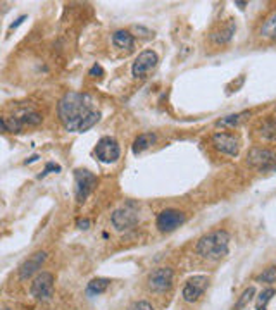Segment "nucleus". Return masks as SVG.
<instances>
[{
  "label": "nucleus",
  "instance_id": "nucleus-1",
  "mask_svg": "<svg viewBox=\"0 0 276 310\" xmlns=\"http://www.w3.org/2000/svg\"><path fill=\"white\" fill-rule=\"evenodd\" d=\"M57 114L66 131L73 133L88 131L100 119V112L95 109L90 95L78 93V91H69L59 100Z\"/></svg>",
  "mask_w": 276,
  "mask_h": 310
},
{
  "label": "nucleus",
  "instance_id": "nucleus-2",
  "mask_svg": "<svg viewBox=\"0 0 276 310\" xmlns=\"http://www.w3.org/2000/svg\"><path fill=\"white\" fill-rule=\"evenodd\" d=\"M229 250V234L224 229H217L202 236L195 246V252L207 261H221L228 255Z\"/></svg>",
  "mask_w": 276,
  "mask_h": 310
},
{
  "label": "nucleus",
  "instance_id": "nucleus-3",
  "mask_svg": "<svg viewBox=\"0 0 276 310\" xmlns=\"http://www.w3.org/2000/svg\"><path fill=\"white\" fill-rule=\"evenodd\" d=\"M111 223L118 231H126V229L135 228L138 224V209L133 202H128L124 207L114 211L111 217Z\"/></svg>",
  "mask_w": 276,
  "mask_h": 310
},
{
  "label": "nucleus",
  "instance_id": "nucleus-4",
  "mask_svg": "<svg viewBox=\"0 0 276 310\" xmlns=\"http://www.w3.org/2000/svg\"><path fill=\"white\" fill-rule=\"evenodd\" d=\"M31 296L40 301H49L54 296V276L50 272H40L31 283Z\"/></svg>",
  "mask_w": 276,
  "mask_h": 310
},
{
  "label": "nucleus",
  "instance_id": "nucleus-5",
  "mask_svg": "<svg viewBox=\"0 0 276 310\" xmlns=\"http://www.w3.org/2000/svg\"><path fill=\"white\" fill-rule=\"evenodd\" d=\"M247 164L259 171H271L276 167V153L267 148H252L247 155Z\"/></svg>",
  "mask_w": 276,
  "mask_h": 310
},
{
  "label": "nucleus",
  "instance_id": "nucleus-6",
  "mask_svg": "<svg viewBox=\"0 0 276 310\" xmlns=\"http://www.w3.org/2000/svg\"><path fill=\"white\" fill-rule=\"evenodd\" d=\"M74 179H76V200L81 203L88 198L90 193L97 186V176L86 169H78L74 173Z\"/></svg>",
  "mask_w": 276,
  "mask_h": 310
},
{
  "label": "nucleus",
  "instance_id": "nucleus-7",
  "mask_svg": "<svg viewBox=\"0 0 276 310\" xmlns=\"http://www.w3.org/2000/svg\"><path fill=\"white\" fill-rule=\"evenodd\" d=\"M119 153H121V150H119L118 141L111 136L100 138L97 146H95V155H97V159L100 162H104V164L116 162L119 159Z\"/></svg>",
  "mask_w": 276,
  "mask_h": 310
},
{
  "label": "nucleus",
  "instance_id": "nucleus-8",
  "mask_svg": "<svg viewBox=\"0 0 276 310\" xmlns=\"http://www.w3.org/2000/svg\"><path fill=\"white\" fill-rule=\"evenodd\" d=\"M185 223V214L176 209H166L157 216V228L162 233H171Z\"/></svg>",
  "mask_w": 276,
  "mask_h": 310
},
{
  "label": "nucleus",
  "instance_id": "nucleus-9",
  "mask_svg": "<svg viewBox=\"0 0 276 310\" xmlns=\"http://www.w3.org/2000/svg\"><path fill=\"white\" fill-rule=\"evenodd\" d=\"M149 288L152 291L162 293L166 290H169L173 286V269L169 267H159V269H154L149 274Z\"/></svg>",
  "mask_w": 276,
  "mask_h": 310
},
{
  "label": "nucleus",
  "instance_id": "nucleus-10",
  "mask_svg": "<svg viewBox=\"0 0 276 310\" xmlns=\"http://www.w3.org/2000/svg\"><path fill=\"white\" fill-rule=\"evenodd\" d=\"M207 284H209V279L206 276H194V278H190L185 283V286H183V291H181L183 300H185L187 303L197 301L200 296L204 295Z\"/></svg>",
  "mask_w": 276,
  "mask_h": 310
},
{
  "label": "nucleus",
  "instance_id": "nucleus-11",
  "mask_svg": "<svg viewBox=\"0 0 276 310\" xmlns=\"http://www.w3.org/2000/svg\"><path fill=\"white\" fill-rule=\"evenodd\" d=\"M157 66V54L154 50H145L133 62V78H145Z\"/></svg>",
  "mask_w": 276,
  "mask_h": 310
},
{
  "label": "nucleus",
  "instance_id": "nucleus-12",
  "mask_svg": "<svg viewBox=\"0 0 276 310\" xmlns=\"http://www.w3.org/2000/svg\"><path fill=\"white\" fill-rule=\"evenodd\" d=\"M212 145H214L216 150H219L221 153L229 155V157H235V155H238V150H240L238 138L228 135V133H216V135H212Z\"/></svg>",
  "mask_w": 276,
  "mask_h": 310
},
{
  "label": "nucleus",
  "instance_id": "nucleus-13",
  "mask_svg": "<svg viewBox=\"0 0 276 310\" xmlns=\"http://www.w3.org/2000/svg\"><path fill=\"white\" fill-rule=\"evenodd\" d=\"M47 261V253L45 252H36L33 253L28 261H24L23 266L19 267V279H28L35 274L36 271L41 269L43 262Z\"/></svg>",
  "mask_w": 276,
  "mask_h": 310
},
{
  "label": "nucleus",
  "instance_id": "nucleus-14",
  "mask_svg": "<svg viewBox=\"0 0 276 310\" xmlns=\"http://www.w3.org/2000/svg\"><path fill=\"white\" fill-rule=\"evenodd\" d=\"M235 29H237L235 21L229 19V21H226V23H224L219 29H217V31L212 33L211 40L214 41L216 45H224V43H228V41L233 38V35H235Z\"/></svg>",
  "mask_w": 276,
  "mask_h": 310
},
{
  "label": "nucleus",
  "instance_id": "nucleus-15",
  "mask_svg": "<svg viewBox=\"0 0 276 310\" xmlns=\"http://www.w3.org/2000/svg\"><path fill=\"white\" fill-rule=\"evenodd\" d=\"M112 43L121 50H131L133 45H135V38L126 29H119L112 35Z\"/></svg>",
  "mask_w": 276,
  "mask_h": 310
},
{
  "label": "nucleus",
  "instance_id": "nucleus-16",
  "mask_svg": "<svg viewBox=\"0 0 276 310\" xmlns=\"http://www.w3.org/2000/svg\"><path fill=\"white\" fill-rule=\"evenodd\" d=\"M156 143V135H152V133H144V135H140L135 140V143H133V153L138 155L142 153L144 150H147L149 146H152Z\"/></svg>",
  "mask_w": 276,
  "mask_h": 310
},
{
  "label": "nucleus",
  "instance_id": "nucleus-17",
  "mask_svg": "<svg viewBox=\"0 0 276 310\" xmlns=\"http://www.w3.org/2000/svg\"><path fill=\"white\" fill-rule=\"evenodd\" d=\"M261 36L262 38H267V40H274L276 38V12L267 18L261 26Z\"/></svg>",
  "mask_w": 276,
  "mask_h": 310
},
{
  "label": "nucleus",
  "instance_id": "nucleus-18",
  "mask_svg": "<svg viewBox=\"0 0 276 310\" xmlns=\"http://www.w3.org/2000/svg\"><path fill=\"white\" fill-rule=\"evenodd\" d=\"M109 284H111V281L106 279V278H95L88 283L86 291H88V295H100V293H104L107 290Z\"/></svg>",
  "mask_w": 276,
  "mask_h": 310
},
{
  "label": "nucleus",
  "instance_id": "nucleus-19",
  "mask_svg": "<svg viewBox=\"0 0 276 310\" xmlns=\"http://www.w3.org/2000/svg\"><path fill=\"white\" fill-rule=\"evenodd\" d=\"M0 123H2V128L4 131H9V133H19L21 128H23V124H21V121L18 117H6L4 116L2 119H0Z\"/></svg>",
  "mask_w": 276,
  "mask_h": 310
},
{
  "label": "nucleus",
  "instance_id": "nucleus-20",
  "mask_svg": "<svg viewBox=\"0 0 276 310\" xmlns=\"http://www.w3.org/2000/svg\"><path fill=\"white\" fill-rule=\"evenodd\" d=\"M18 119L21 121V124H23V126H24V124L36 126V124L41 123V116L38 114V112H35V111H23Z\"/></svg>",
  "mask_w": 276,
  "mask_h": 310
},
{
  "label": "nucleus",
  "instance_id": "nucleus-21",
  "mask_svg": "<svg viewBox=\"0 0 276 310\" xmlns=\"http://www.w3.org/2000/svg\"><path fill=\"white\" fill-rule=\"evenodd\" d=\"M276 295V291L273 288H267V290L261 291V295L257 296V301H256V310H267V303H269V300L273 298Z\"/></svg>",
  "mask_w": 276,
  "mask_h": 310
},
{
  "label": "nucleus",
  "instance_id": "nucleus-22",
  "mask_svg": "<svg viewBox=\"0 0 276 310\" xmlns=\"http://www.w3.org/2000/svg\"><path fill=\"white\" fill-rule=\"evenodd\" d=\"M256 295V288L254 286H249L247 290L242 293V296L238 298V301L235 303V307H233V310H244L247 305L250 303V300H252V296Z\"/></svg>",
  "mask_w": 276,
  "mask_h": 310
},
{
  "label": "nucleus",
  "instance_id": "nucleus-23",
  "mask_svg": "<svg viewBox=\"0 0 276 310\" xmlns=\"http://www.w3.org/2000/svg\"><path fill=\"white\" fill-rule=\"evenodd\" d=\"M245 116H249V112H240V114H232V116H226L223 117V119L217 121V126H237L238 123H240L242 119H244Z\"/></svg>",
  "mask_w": 276,
  "mask_h": 310
},
{
  "label": "nucleus",
  "instance_id": "nucleus-24",
  "mask_svg": "<svg viewBox=\"0 0 276 310\" xmlns=\"http://www.w3.org/2000/svg\"><path fill=\"white\" fill-rule=\"evenodd\" d=\"M261 135L267 140H276V119L266 121L261 126Z\"/></svg>",
  "mask_w": 276,
  "mask_h": 310
},
{
  "label": "nucleus",
  "instance_id": "nucleus-25",
  "mask_svg": "<svg viewBox=\"0 0 276 310\" xmlns=\"http://www.w3.org/2000/svg\"><path fill=\"white\" fill-rule=\"evenodd\" d=\"M257 283H274L276 281V267H267V269L262 272V274H259L256 278Z\"/></svg>",
  "mask_w": 276,
  "mask_h": 310
},
{
  "label": "nucleus",
  "instance_id": "nucleus-26",
  "mask_svg": "<svg viewBox=\"0 0 276 310\" xmlns=\"http://www.w3.org/2000/svg\"><path fill=\"white\" fill-rule=\"evenodd\" d=\"M128 310H154V307L149 303V301L140 300V301H135V303L129 305Z\"/></svg>",
  "mask_w": 276,
  "mask_h": 310
},
{
  "label": "nucleus",
  "instance_id": "nucleus-27",
  "mask_svg": "<svg viewBox=\"0 0 276 310\" xmlns=\"http://www.w3.org/2000/svg\"><path fill=\"white\" fill-rule=\"evenodd\" d=\"M50 171H56V173H59V171H61V167L57 166V164H54V162H49L47 167H45V171H43V173H41V174L38 176V178H43V176H47V174L50 173Z\"/></svg>",
  "mask_w": 276,
  "mask_h": 310
},
{
  "label": "nucleus",
  "instance_id": "nucleus-28",
  "mask_svg": "<svg viewBox=\"0 0 276 310\" xmlns=\"http://www.w3.org/2000/svg\"><path fill=\"white\" fill-rule=\"evenodd\" d=\"M76 226L79 229H88V226H90V221L88 219H79L78 223H76Z\"/></svg>",
  "mask_w": 276,
  "mask_h": 310
},
{
  "label": "nucleus",
  "instance_id": "nucleus-29",
  "mask_svg": "<svg viewBox=\"0 0 276 310\" xmlns=\"http://www.w3.org/2000/svg\"><path fill=\"white\" fill-rule=\"evenodd\" d=\"M24 19H26V16H21V18H19L18 21H16V23H12V24H11V28H9L11 31H12V29H16V28H18L19 24H23V21H24Z\"/></svg>",
  "mask_w": 276,
  "mask_h": 310
},
{
  "label": "nucleus",
  "instance_id": "nucleus-30",
  "mask_svg": "<svg viewBox=\"0 0 276 310\" xmlns=\"http://www.w3.org/2000/svg\"><path fill=\"white\" fill-rule=\"evenodd\" d=\"M90 74L91 76H94V74H102V68H100V66H94L90 71Z\"/></svg>",
  "mask_w": 276,
  "mask_h": 310
},
{
  "label": "nucleus",
  "instance_id": "nucleus-31",
  "mask_svg": "<svg viewBox=\"0 0 276 310\" xmlns=\"http://www.w3.org/2000/svg\"><path fill=\"white\" fill-rule=\"evenodd\" d=\"M35 161H38V155H33V157H30V159H26V162H24V164H31V162H35Z\"/></svg>",
  "mask_w": 276,
  "mask_h": 310
},
{
  "label": "nucleus",
  "instance_id": "nucleus-32",
  "mask_svg": "<svg viewBox=\"0 0 276 310\" xmlns=\"http://www.w3.org/2000/svg\"><path fill=\"white\" fill-rule=\"evenodd\" d=\"M238 7H240V9H244V7L247 6V2H235Z\"/></svg>",
  "mask_w": 276,
  "mask_h": 310
},
{
  "label": "nucleus",
  "instance_id": "nucleus-33",
  "mask_svg": "<svg viewBox=\"0 0 276 310\" xmlns=\"http://www.w3.org/2000/svg\"><path fill=\"white\" fill-rule=\"evenodd\" d=\"M6 310H9V308H6Z\"/></svg>",
  "mask_w": 276,
  "mask_h": 310
}]
</instances>
